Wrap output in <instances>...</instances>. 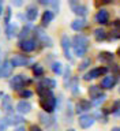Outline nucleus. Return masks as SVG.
I'll use <instances>...</instances> for the list:
<instances>
[{
  "label": "nucleus",
  "mask_w": 120,
  "mask_h": 131,
  "mask_svg": "<svg viewBox=\"0 0 120 131\" xmlns=\"http://www.w3.org/2000/svg\"><path fill=\"white\" fill-rule=\"evenodd\" d=\"M19 96L22 98H30L33 96V92L29 89H22V90H19Z\"/></svg>",
  "instance_id": "nucleus-38"
},
{
  "label": "nucleus",
  "mask_w": 120,
  "mask_h": 131,
  "mask_svg": "<svg viewBox=\"0 0 120 131\" xmlns=\"http://www.w3.org/2000/svg\"><path fill=\"white\" fill-rule=\"evenodd\" d=\"M119 93H120V89H119Z\"/></svg>",
  "instance_id": "nucleus-50"
},
{
  "label": "nucleus",
  "mask_w": 120,
  "mask_h": 131,
  "mask_svg": "<svg viewBox=\"0 0 120 131\" xmlns=\"http://www.w3.org/2000/svg\"><path fill=\"white\" fill-rule=\"evenodd\" d=\"M25 16L29 22H33V20L37 19L38 16V8H37L34 4H30V6L26 7V11H25Z\"/></svg>",
  "instance_id": "nucleus-15"
},
{
  "label": "nucleus",
  "mask_w": 120,
  "mask_h": 131,
  "mask_svg": "<svg viewBox=\"0 0 120 131\" xmlns=\"http://www.w3.org/2000/svg\"><path fill=\"white\" fill-rule=\"evenodd\" d=\"M85 27H86V20L83 18H78L71 23V29L75 31H82Z\"/></svg>",
  "instance_id": "nucleus-24"
},
{
  "label": "nucleus",
  "mask_w": 120,
  "mask_h": 131,
  "mask_svg": "<svg viewBox=\"0 0 120 131\" xmlns=\"http://www.w3.org/2000/svg\"><path fill=\"white\" fill-rule=\"evenodd\" d=\"M88 93H89V96L90 98H92V101L94 100V98H97L98 96H101V88L100 86H96V85H93V86H90L89 90H88Z\"/></svg>",
  "instance_id": "nucleus-27"
},
{
  "label": "nucleus",
  "mask_w": 120,
  "mask_h": 131,
  "mask_svg": "<svg viewBox=\"0 0 120 131\" xmlns=\"http://www.w3.org/2000/svg\"><path fill=\"white\" fill-rule=\"evenodd\" d=\"M94 122H96V119L93 117V115H81L79 116V120H78V124H79L81 128H90Z\"/></svg>",
  "instance_id": "nucleus-8"
},
{
  "label": "nucleus",
  "mask_w": 120,
  "mask_h": 131,
  "mask_svg": "<svg viewBox=\"0 0 120 131\" xmlns=\"http://www.w3.org/2000/svg\"><path fill=\"white\" fill-rule=\"evenodd\" d=\"M70 81H71V68L67 67L64 71V77H63V82H64V86H68Z\"/></svg>",
  "instance_id": "nucleus-34"
},
{
  "label": "nucleus",
  "mask_w": 120,
  "mask_h": 131,
  "mask_svg": "<svg viewBox=\"0 0 120 131\" xmlns=\"http://www.w3.org/2000/svg\"><path fill=\"white\" fill-rule=\"evenodd\" d=\"M90 64H92V59H90V57H86V59H83L81 61V64L78 66V70H79V71H85Z\"/></svg>",
  "instance_id": "nucleus-31"
},
{
  "label": "nucleus",
  "mask_w": 120,
  "mask_h": 131,
  "mask_svg": "<svg viewBox=\"0 0 120 131\" xmlns=\"http://www.w3.org/2000/svg\"><path fill=\"white\" fill-rule=\"evenodd\" d=\"M6 120H7V124L8 126H20L22 123H25V119L22 115H16V113H11V115H7L6 116Z\"/></svg>",
  "instance_id": "nucleus-13"
},
{
  "label": "nucleus",
  "mask_w": 120,
  "mask_h": 131,
  "mask_svg": "<svg viewBox=\"0 0 120 131\" xmlns=\"http://www.w3.org/2000/svg\"><path fill=\"white\" fill-rule=\"evenodd\" d=\"M14 131H26V128H25V126H18L14 128Z\"/></svg>",
  "instance_id": "nucleus-43"
},
{
  "label": "nucleus",
  "mask_w": 120,
  "mask_h": 131,
  "mask_svg": "<svg viewBox=\"0 0 120 131\" xmlns=\"http://www.w3.org/2000/svg\"><path fill=\"white\" fill-rule=\"evenodd\" d=\"M116 83V77L113 75H106L101 79V88L102 89H112Z\"/></svg>",
  "instance_id": "nucleus-19"
},
{
  "label": "nucleus",
  "mask_w": 120,
  "mask_h": 131,
  "mask_svg": "<svg viewBox=\"0 0 120 131\" xmlns=\"http://www.w3.org/2000/svg\"><path fill=\"white\" fill-rule=\"evenodd\" d=\"M92 108V102L89 100H79L75 104V113H83V112H88Z\"/></svg>",
  "instance_id": "nucleus-16"
},
{
  "label": "nucleus",
  "mask_w": 120,
  "mask_h": 131,
  "mask_svg": "<svg viewBox=\"0 0 120 131\" xmlns=\"http://www.w3.org/2000/svg\"><path fill=\"white\" fill-rule=\"evenodd\" d=\"M31 61L33 60L30 57H27L26 55H14L11 57L10 63L12 67H25V66H29Z\"/></svg>",
  "instance_id": "nucleus-4"
},
{
  "label": "nucleus",
  "mask_w": 120,
  "mask_h": 131,
  "mask_svg": "<svg viewBox=\"0 0 120 131\" xmlns=\"http://www.w3.org/2000/svg\"><path fill=\"white\" fill-rule=\"evenodd\" d=\"M6 33H7V37L8 38H12V37L18 36L19 34V30H18V25L16 23H10L6 26Z\"/></svg>",
  "instance_id": "nucleus-22"
},
{
  "label": "nucleus",
  "mask_w": 120,
  "mask_h": 131,
  "mask_svg": "<svg viewBox=\"0 0 120 131\" xmlns=\"http://www.w3.org/2000/svg\"><path fill=\"white\" fill-rule=\"evenodd\" d=\"M29 33H30V26H23V29L19 31V34H18L19 40H20V41H22V40H26V37L29 36Z\"/></svg>",
  "instance_id": "nucleus-33"
},
{
  "label": "nucleus",
  "mask_w": 120,
  "mask_h": 131,
  "mask_svg": "<svg viewBox=\"0 0 120 131\" xmlns=\"http://www.w3.org/2000/svg\"><path fill=\"white\" fill-rule=\"evenodd\" d=\"M31 111V104L29 101H25V100H22V101H19L18 104H16V112H18L19 115H26V113H29Z\"/></svg>",
  "instance_id": "nucleus-18"
},
{
  "label": "nucleus",
  "mask_w": 120,
  "mask_h": 131,
  "mask_svg": "<svg viewBox=\"0 0 120 131\" xmlns=\"http://www.w3.org/2000/svg\"><path fill=\"white\" fill-rule=\"evenodd\" d=\"M31 83V79H29L26 75H22V74H18V75H14L10 79V88L12 90H16V92H19V90L25 89L27 85Z\"/></svg>",
  "instance_id": "nucleus-1"
},
{
  "label": "nucleus",
  "mask_w": 120,
  "mask_h": 131,
  "mask_svg": "<svg viewBox=\"0 0 120 131\" xmlns=\"http://www.w3.org/2000/svg\"><path fill=\"white\" fill-rule=\"evenodd\" d=\"M2 96H3V93H2V92H0V97H2Z\"/></svg>",
  "instance_id": "nucleus-49"
},
{
  "label": "nucleus",
  "mask_w": 120,
  "mask_h": 131,
  "mask_svg": "<svg viewBox=\"0 0 120 131\" xmlns=\"http://www.w3.org/2000/svg\"><path fill=\"white\" fill-rule=\"evenodd\" d=\"M56 85H57V82L55 79H52V78H47V77L41 78V81L38 82V86H42V88L49 89V90H53L56 88Z\"/></svg>",
  "instance_id": "nucleus-20"
},
{
  "label": "nucleus",
  "mask_w": 120,
  "mask_h": 131,
  "mask_svg": "<svg viewBox=\"0 0 120 131\" xmlns=\"http://www.w3.org/2000/svg\"><path fill=\"white\" fill-rule=\"evenodd\" d=\"M52 71H53V74H56V75H60V74L63 72V64H61L60 61H53L52 63Z\"/></svg>",
  "instance_id": "nucleus-29"
},
{
  "label": "nucleus",
  "mask_w": 120,
  "mask_h": 131,
  "mask_svg": "<svg viewBox=\"0 0 120 131\" xmlns=\"http://www.w3.org/2000/svg\"><path fill=\"white\" fill-rule=\"evenodd\" d=\"M12 70H14V67L11 66L10 60H4L3 64L0 66V77H2V78H8V77H11Z\"/></svg>",
  "instance_id": "nucleus-17"
},
{
  "label": "nucleus",
  "mask_w": 120,
  "mask_h": 131,
  "mask_svg": "<svg viewBox=\"0 0 120 131\" xmlns=\"http://www.w3.org/2000/svg\"><path fill=\"white\" fill-rule=\"evenodd\" d=\"M106 37H108V33H106L102 27H98L94 30V38H96V41H98V42L106 40Z\"/></svg>",
  "instance_id": "nucleus-26"
},
{
  "label": "nucleus",
  "mask_w": 120,
  "mask_h": 131,
  "mask_svg": "<svg viewBox=\"0 0 120 131\" xmlns=\"http://www.w3.org/2000/svg\"><path fill=\"white\" fill-rule=\"evenodd\" d=\"M37 44H38V42H37L34 38H26V40L19 41V48L22 49L23 52L30 53V52H33V51H36Z\"/></svg>",
  "instance_id": "nucleus-7"
},
{
  "label": "nucleus",
  "mask_w": 120,
  "mask_h": 131,
  "mask_svg": "<svg viewBox=\"0 0 120 131\" xmlns=\"http://www.w3.org/2000/svg\"><path fill=\"white\" fill-rule=\"evenodd\" d=\"M8 127V124H7V120H6V117H3L2 120H0V131H4Z\"/></svg>",
  "instance_id": "nucleus-41"
},
{
  "label": "nucleus",
  "mask_w": 120,
  "mask_h": 131,
  "mask_svg": "<svg viewBox=\"0 0 120 131\" xmlns=\"http://www.w3.org/2000/svg\"><path fill=\"white\" fill-rule=\"evenodd\" d=\"M117 55L120 56V48H119V51H117Z\"/></svg>",
  "instance_id": "nucleus-47"
},
{
  "label": "nucleus",
  "mask_w": 120,
  "mask_h": 131,
  "mask_svg": "<svg viewBox=\"0 0 120 131\" xmlns=\"http://www.w3.org/2000/svg\"><path fill=\"white\" fill-rule=\"evenodd\" d=\"M29 131H42V130H41V127H40V126L33 124V126L30 127V130H29Z\"/></svg>",
  "instance_id": "nucleus-42"
},
{
  "label": "nucleus",
  "mask_w": 120,
  "mask_h": 131,
  "mask_svg": "<svg viewBox=\"0 0 120 131\" xmlns=\"http://www.w3.org/2000/svg\"><path fill=\"white\" fill-rule=\"evenodd\" d=\"M3 10H4V3L0 0V15H3V12H4Z\"/></svg>",
  "instance_id": "nucleus-44"
},
{
  "label": "nucleus",
  "mask_w": 120,
  "mask_h": 131,
  "mask_svg": "<svg viewBox=\"0 0 120 131\" xmlns=\"http://www.w3.org/2000/svg\"><path fill=\"white\" fill-rule=\"evenodd\" d=\"M72 108H71V104H67V109H66V122H68V123H71L72 122V111H71Z\"/></svg>",
  "instance_id": "nucleus-36"
},
{
  "label": "nucleus",
  "mask_w": 120,
  "mask_h": 131,
  "mask_svg": "<svg viewBox=\"0 0 120 131\" xmlns=\"http://www.w3.org/2000/svg\"><path fill=\"white\" fill-rule=\"evenodd\" d=\"M36 92H37V94L40 96V98H45V97H49V96H52V94H53L52 90L45 89V88H42V86H37Z\"/></svg>",
  "instance_id": "nucleus-28"
},
{
  "label": "nucleus",
  "mask_w": 120,
  "mask_h": 131,
  "mask_svg": "<svg viewBox=\"0 0 120 131\" xmlns=\"http://www.w3.org/2000/svg\"><path fill=\"white\" fill-rule=\"evenodd\" d=\"M67 89L71 90V93L74 94V96H75V94H78V93H79V79H78L77 77L71 78V81H70Z\"/></svg>",
  "instance_id": "nucleus-23"
},
{
  "label": "nucleus",
  "mask_w": 120,
  "mask_h": 131,
  "mask_svg": "<svg viewBox=\"0 0 120 131\" xmlns=\"http://www.w3.org/2000/svg\"><path fill=\"white\" fill-rule=\"evenodd\" d=\"M2 108H3V111H4V112H6L7 115L14 113V106H12V100H11V96H8V94H3Z\"/></svg>",
  "instance_id": "nucleus-12"
},
{
  "label": "nucleus",
  "mask_w": 120,
  "mask_h": 131,
  "mask_svg": "<svg viewBox=\"0 0 120 131\" xmlns=\"http://www.w3.org/2000/svg\"><path fill=\"white\" fill-rule=\"evenodd\" d=\"M11 4H14V6H18V7H19V6H22V2H12Z\"/></svg>",
  "instance_id": "nucleus-45"
},
{
  "label": "nucleus",
  "mask_w": 120,
  "mask_h": 131,
  "mask_svg": "<svg viewBox=\"0 0 120 131\" xmlns=\"http://www.w3.org/2000/svg\"><path fill=\"white\" fill-rule=\"evenodd\" d=\"M112 131H120V127H113Z\"/></svg>",
  "instance_id": "nucleus-46"
},
{
  "label": "nucleus",
  "mask_w": 120,
  "mask_h": 131,
  "mask_svg": "<svg viewBox=\"0 0 120 131\" xmlns=\"http://www.w3.org/2000/svg\"><path fill=\"white\" fill-rule=\"evenodd\" d=\"M71 47H81V48H89V38L83 34H77L72 38Z\"/></svg>",
  "instance_id": "nucleus-11"
},
{
  "label": "nucleus",
  "mask_w": 120,
  "mask_h": 131,
  "mask_svg": "<svg viewBox=\"0 0 120 131\" xmlns=\"http://www.w3.org/2000/svg\"><path fill=\"white\" fill-rule=\"evenodd\" d=\"M113 53L112 52H106V51H104V52H100L98 53V60L100 61H102V63H111V61L113 60Z\"/></svg>",
  "instance_id": "nucleus-25"
},
{
  "label": "nucleus",
  "mask_w": 120,
  "mask_h": 131,
  "mask_svg": "<svg viewBox=\"0 0 120 131\" xmlns=\"http://www.w3.org/2000/svg\"><path fill=\"white\" fill-rule=\"evenodd\" d=\"M40 105L41 108L44 109L45 113H53V111L56 109V105H57V98L55 97V94L49 97H45V98H41L40 100Z\"/></svg>",
  "instance_id": "nucleus-2"
},
{
  "label": "nucleus",
  "mask_w": 120,
  "mask_h": 131,
  "mask_svg": "<svg viewBox=\"0 0 120 131\" xmlns=\"http://www.w3.org/2000/svg\"><path fill=\"white\" fill-rule=\"evenodd\" d=\"M108 72V67H97V68H93L90 70L88 74H85L83 79L85 81H92V79H96V78H100L102 75Z\"/></svg>",
  "instance_id": "nucleus-6"
},
{
  "label": "nucleus",
  "mask_w": 120,
  "mask_h": 131,
  "mask_svg": "<svg viewBox=\"0 0 120 131\" xmlns=\"http://www.w3.org/2000/svg\"><path fill=\"white\" fill-rule=\"evenodd\" d=\"M94 20H96L97 23H100V25H106L109 22V12H108V10L100 8V10L97 11L96 16H94Z\"/></svg>",
  "instance_id": "nucleus-10"
},
{
  "label": "nucleus",
  "mask_w": 120,
  "mask_h": 131,
  "mask_svg": "<svg viewBox=\"0 0 120 131\" xmlns=\"http://www.w3.org/2000/svg\"><path fill=\"white\" fill-rule=\"evenodd\" d=\"M38 119L41 122V124H44L45 127H52L53 124H55V116L51 113H45V112H41L38 115Z\"/></svg>",
  "instance_id": "nucleus-14"
},
{
  "label": "nucleus",
  "mask_w": 120,
  "mask_h": 131,
  "mask_svg": "<svg viewBox=\"0 0 120 131\" xmlns=\"http://www.w3.org/2000/svg\"><path fill=\"white\" fill-rule=\"evenodd\" d=\"M6 14H4V25H10V19H11V8L8 7V8H6Z\"/></svg>",
  "instance_id": "nucleus-39"
},
{
  "label": "nucleus",
  "mask_w": 120,
  "mask_h": 131,
  "mask_svg": "<svg viewBox=\"0 0 120 131\" xmlns=\"http://www.w3.org/2000/svg\"><path fill=\"white\" fill-rule=\"evenodd\" d=\"M70 4H71V8H72L74 14H77L78 16H79V18H82V16H86V15H88L89 8L86 7L85 4H81V3H78V2H71Z\"/></svg>",
  "instance_id": "nucleus-9"
},
{
  "label": "nucleus",
  "mask_w": 120,
  "mask_h": 131,
  "mask_svg": "<svg viewBox=\"0 0 120 131\" xmlns=\"http://www.w3.org/2000/svg\"><path fill=\"white\" fill-rule=\"evenodd\" d=\"M34 36H36L34 40L37 41V42L42 44V45H45V47H52V45H53L52 38L47 34V33H44L41 27H36L34 29Z\"/></svg>",
  "instance_id": "nucleus-3"
},
{
  "label": "nucleus",
  "mask_w": 120,
  "mask_h": 131,
  "mask_svg": "<svg viewBox=\"0 0 120 131\" xmlns=\"http://www.w3.org/2000/svg\"><path fill=\"white\" fill-rule=\"evenodd\" d=\"M67 131H75V130H72V128H70V130H67Z\"/></svg>",
  "instance_id": "nucleus-48"
},
{
  "label": "nucleus",
  "mask_w": 120,
  "mask_h": 131,
  "mask_svg": "<svg viewBox=\"0 0 120 131\" xmlns=\"http://www.w3.org/2000/svg\"><path fill=\"white\" fill-rule=\"evenodd\" d=\"M112 113L115 115V116L120 117V100L115 101L113 102V106H112Z\"/></svg>",
  "instance_id": "nucleus-37"
},
{
  "label": "nucleus",
  "mask_w": 120,
  "mask_h": 131,
  "mask_svg": "<svg viewBox=\"0 0 120 131\" xmlns=\"http://www.w3.org/2000/svg\"><path fill=\"white\" fill-rule=\"evenodd\" d=\"M117 38H120V30L115 29V30L111 31V40H117Z\"/></svg>",
  "instance_id": "nucleus-40"
},
{
  "label": "nucleus",
  "mask_w": 120,
  "mask_h": 131,
  "mask_svg": "<svg viewBox=\"0 0 120 131\" xmlns=\"http://www.w3.org/2000/svg\"><path fill=\"white\" fill-rule=\"evenodd\" d=\"M60 44H61V49L64 52V57L67 60H72V55H71V40L67 34H63L60 38Z\"/></svg>",
  "instance_id": "nucleus-5"
},
{
  "label": "nucleus",
  "mask_w": 120,
  "mask_h": 131,
  "mask_svg": "<svg viewBox=\"0 0 120 131\" xmlns=\"http://www.w3.org/2000/svg\"><path fill=\"white\" fill-rule=\"evenodd\" d=\"M74 49V55H77L78 57H83L86 55V52H88L89 48H81V47H72Z\"/></svg>",
  "instance_id": "nucleus-30"
},
{
  "label": "nucleus",
  "mask_w": 120,
  "mask_h": 131,
  "mask_svg": "<svg viewBox=\"0 0 120 131\" xmlns=\"http://www.w3.org/2000/svg\"><path fill=\"white\" fill-rule=\"evenodd\" d=\"M53 18H55V14H53L51 10H45L42 16H41V26L42 27L48 26V25L53 20Z\"/></svg>",
  "instance_id": "nucleus-21"
},
{
  "label": "nucleus",
  "mask_w": 120,
  "mask_h": 131,
  "mask_svg": "<svg viewBox=\"0 0 120 131\" xmlns=\"http://www.w3.org/2000/svg\"><path fill=\"white\" fill-rule=\"evenodd\" d=\"M33 74H34V77H37V78L42 77L44 75L42 66H40V64H34V66H33Z\"/></svg>",
  "instance_id": "nucleus-32"
},
{
  "label": "nucleus",
  "mask_w": 120,
  "mask_h": 131,
  "mask_svg": "<svg viewBox=\"0 0 120 131\" xmlns=\"http://www.w3.org/2000/svg\"><path fill=\"white\" fill-rule=\"evenodd\" d=\"M105 98H106V94H104V93H102L101 96H98L97 98H94V100H93V101H90V102H92V105L100 106V105L102 104V102L105 101Z\"/></svg>",
  "instance_id": "nucleus-35"
}]
</instances>
